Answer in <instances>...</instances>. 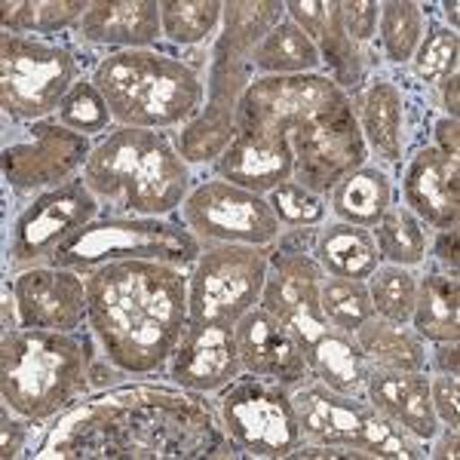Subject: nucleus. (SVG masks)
<instances>
[{
  "label": "nucleus",
  "mask_w": 460,
  "mask_h": 460,
  "mask_svg": "<svg viewBox=\"0 0 460 460\" xmlns=\"http://www.w3.org/2000/svg\"><path fill=\"white\" fill-rule=\"evenodd\" d=\"M37 457L56 460H197L243 457L218 408L181 387H111L71 408Z\"/></svg>",
  "instance_id": "1"
},
{
  "label": "nucleus",
  "mask_w": 460,
  "mask_h": 460,
  "mask_svg": "<svg viewBox=\"0 0 460 460\" xmlns=\"http://www.w3.org/2000/svg\"><path fill=\"white\" fill-rule=\"evenodd\" d=\"M188 325V270L181 267L114 261L86 273V329L126 377L166 375Z\"/></svg>",
  "instance_id": "2"
},
{
  "label": "nucleus",
  "mask_w": 460,
  "mask_h": 460,
  "mask_svg": "<svg viewBox=\"0 0 460 460\" xmlns=\"http://www.w3.org/2000/svg\"><path fill=\"white\" fill-rule=\"evenodd\" d=\"M102 353L89 329L47 332L13 329L0 338V396L4 405L43 424L95 396Z\"/></svg>",
  "instance_id": "3"
},
{
  "label": "nucleus",
  "mask_w": 460,
  "mask_h": 460,
  "mask_svg": "<svg viewBox=\"0 0 460 460\" xmlns=\"http://www.w3.org/2000/svg\"><path fill=\"white\" fill-rule=\"evenodd\" d=\"M84 181L117 215L169 218L181 212L197 178L169 132L114 126L95 138Z\"/></svg>",
  "instance_id": "4"
},
{
  "label": "nucleus",
  "mask_w": 460,
  "mask_h": 460,
  "mask_svg": "<svg viewBox=\"0 0 460 460\" xmlns=\"http://www.w3.org/2000/svg\"><path fill=\"white\" fill-rule=\"evenodd\" d=\"M93 84L105 95L114 126L154 132H178L197 117L206 99V84L181 56L151 49H123L99 58Z\"/></svg>",
  "instance_id": "5"
},
{
  "label": "nucleus",
  "mask_w": 460,
  "mask_h": 460,
  "mask_svg": "<svg viewBox=\"0 0 460 460\" xmlns=\"http://www.w3.org/2000/svg\"><path fill=\"white\" fill-rule=\"evenodd\" d=\"M203 252V243L181 221L138 218V215H99L71 236L53 255L56 267L93 273L114 261H163L190 270Z\"/></svg>",
  "instance_id": "6"
},
{
  "label": "nucleus",
  "mask_w": 460,
  "mask_h": 460,
  "mask_svg": "<svg viewBox=\"0 0 460 460\" xmlns=\"http://www.w3.org/2000/svg\"><path fill=\"white\" fill-rule=\"evenodd\" d=\"M304 442L344 448L356 457L418 460L427 457V445L411 439L405 429L390 424L366 396H347L310 381L292 390Z\"/></svg>",
  "instance_id": "7"
},
{
  "label": "nucleus",
  "mask_w": 460,
  "mask_h": 460,
  "mask_svg": "<svg viewBox=\"0 0 460 460\" xmlns=\"http://www.w3.org/2000/svg\"><path fill=\"white\" fill-rule=\"evenodd\" d=\"M80 77V56L68 43L0 34V108L13 126L56 117Z\"/></svg>",
  "instance_id": "8"
},
{
  "label": "nucleus",
  "mask_w": 460,
  "mask_h": 460,
  "mask_svg": "<svg viewBox=\"0 0 460 460\" xmlns=\"http://www.w3.org/2000/svg\"><path fill=\"white\" fill-rule=\"evenodd\" d=\"M270 252L273 249L240 246V243L203 246L194 267L188 270L190 323L234 329L252 307L261 304Z\"/></svg>",
  "instance_id": "9"
},
{
  "label": "nucleus",
  "mask_w": 460,
  "mask_h": 460,
  "mask_svg": "<svg viewBox=\"0 0 460 460\" xmlns=\"http://www.w3.org/2000/svg\"><path fill=\"white\" fill-rule=\"evenodd\" d=\"M215 408L243 457H292L304 442L292 390L283 384L243 372L215 396Z\"/></svg>",
  "instance_id": "10"
},
{
  "label": "nucleus",
  "mask_w": 460,
  "mask_h": 460,
  "mask_svg": "<svg viewBox=\"0 0 460 460\" xmlns=\"http://www.w3.org/2000/svg\"><path fill=\"white\" fill-rule=\"evenodd\" d=\"M418 93L420 89L411 84V77H396L377 68L350 95L368 157H375L377 166H402L420 145H427L418 132L433 108L420 102Z\"/></svg>",
  "instance_id": "11"
},
{
  "label": "nucleus",
  "mask_w": 460,
  "mask_h": 460,
  "mask_svg": "<svg viewBox=\"0 0 460 460\" xmlns=\"http://www.w3.org/2000/svg\"><path fill=\"white\" fill-rule=\"evenodd\" d=\"M93 138L80 136L49 117L13 129L4 142V181L19 197H40L84 175Z\"/></svg>",
  "instance_id": "12"
},
{
  "label": "nucleus",
  "mask_w": 460,
  "mask_h": 460,
  "mask_svg": "<svg viewBox=\"0 0 460 460\" xmlns=\"http://www.w3.org/2000/svg\"><path fill=\"white\" fill-rule=\"evenodd\" d=\"M181 221L203 246L240 243V246L273 249L286 234L270 203L261 194H252L225 178L212 175L197 181L181 206Z\"/></svg>",
  "instance_id": "13"
},
{
  "label": "nucleus",
  "mask_w": 460,
  "mask_h": 460,
  "mask_svg": "<svg viewBox=\"0 0 460 460\" xmlns=\"http://www.w3.org/2000/svg\"><path fill=\"white\" fill-rule=\"evenodd\" d=\"M99 215L102 199L89 190L84 175L34 197L13 221L10 240H6V267L19 273L37 264H49L58 246H65L77 230H84Z\"/></svg>",
  "instance_id": "14"
},
{
  "label": "nucleus",
  "mask_w": 460,
  "mask_h": 460,
  "mask_svg": "<svg viewBox=\"0 0 460 460\" xmlns=\"http://www.w3.org/2000/svg\"><path fill=\"white\" fill-rule=\"evenodd\" d=\"M350 95L325 71L295 77H255L240 99L236 132L288 138L295 129L325 111L344 105Z\"/></svg>",
  "instance_id": "15"
},
{
  "label": "nucleus",
  "mask_w": 460,
  "mask_h": 460,
  "mask_svg": "<svg viewBox=\"0 0 460 460\" xmlns=\"http://www.w3.org/2000/svg\"><path fill=\"white\" fill-rule=\"evenodd\" d=\"M255 80L249 62L230 56L221 43H212V62L203 74L206 99L190 123L175 132V147L190 166H215V160L236 138L240 99Z\"/></svg>",
  "instance_id": "16"
},
{
  "label": "nucleus",
  "mask_w": 460,
  "mask_h": 460,
  "mask_svg": "<svg viewBox=\"0 0 460 460\" xmlns=\"http://www.w3.org/2000/svg\"><path fill=\"white\" fill-rule=\"evenodd\" d=\"M323 267L310 255V249H295L279 240L270 252V270L261 292V307L292 332L301 344L304 359L323 338H329L332 325L319 310V288H323Z\"/></svg>",
  "instance_id": "17"
},
{
  "label": "nucleus",
  "mask_w": 460,
  "mask_h": 460,
  "mask_svg": "<svg viewBox=\"0 0 460 460\" xmlns=\"http://www.w3.org/2000/svg\"><path fill=\"white\" fill-rule=\"evenodd\" d=\"M295 154V181L319 197H329L344 175L368 163V147L353 114V102L325 111L288 136Z\"/></svg>",
  "instance_id": "18"
},
{
  "label": "nucleus",
  "mask_w": 460,
  "mask_h": 460,
  "mask_svg": "<svg viewBox=\"0 0 460 460\" xmlns=\"http://www.w3.org/2000/svg\"><path fill=\"white\" fill-rule=\"evenodd\" d=\"M22 329L80 332L86 329V277L68 267L37 264L10 279Z\"/></svg>",
  "instance_id": "19"
},
{
  "label": "nucleus",
  "mask_w": 460,
  "mask_h": 460,
  "mask_svg": "<svg viewBox=\"0 0 460 460\" xmlns=\"http://www.w3.org/2000/svg\"><path fill=\"white\" fill-rule=\"evenodd\" d=\"M286 19H292L316 43L323 68L335 84L353 95L372 74L381 68L372 49H362L347 34L341 0H286Z\"/></svg>",
  "instance_id": "20"
},
{
  "label": "nucleus",
  "mask_w": 460,
  "mask_h": 460,
  "mask_svg": "<svg viewBox=\"0 0 460 460\" xmlns=\"http://www.w3.org/2000/svg\"><path fill=\"white\" fill-rule=\"evenodd\" d=\"M240 375V347L230 325L190 323L166 366V377L175 387L199 396H218Z\"/></svg>",
  "instance_id": "21"
},
{
  "label": "nucleus",
  "mask_w": 460,
  "mask_h": 460,
  "mask_svg": "<svg viewBox=\"0 0 460 460\" xmlns=\"http://www.w3.org/2000/svg\"><path fill=\"white\" fill-rule=\"evenodd\" d=\"M236 347H240L243 372L264 377V381L283 384L288 390H298L314 381L307 359H304L301 344L292 338V332L270 316L258 304L252 307L240 323L234 325Z\"/></svg>",
  "instance_id": "22"
},
{
  "label": "nucleus",
  "mask_w": 460,
  "mask_h": 460,
  "mask_svg": "<svg viewBox=\"0 0 460 460\" xmlns=\"http://www.w3.org/2000/svg\"><path fill=\"white\" fill-rule=\"evenodd\" d=\"M402 206L429 230H448L460 221V157H445L433 145H420L402 163Z\"/></svg>",
  "instance_id": "23"
},
{
  "label": "nucleus",
  "mask_w": 460,
  "mask_h": 460,
  "mask_svg": "<svg viewBox=\"0 0 460 460\" xmlns=\"http://www.w3.org/2000/svg\"><path fill=\"white\" fill-rule=\"evenodd\" d=\"M74 34L86 47H108L111 53L151 49L163 40L160 4L157 0H89Z\"/></svg>",
  "instance_id": "24"
},
{
  "label": "nucleus",
  "mask_w": 460,
  "mask_h": 460,
  "mask_svg": "<svg viewBox=\"0 0 460 460\" xmlns=\"http://www.w3.org/2000/svg\"><path fill=\"white\" fill-rule=\"evenodd\" d=\"M362 396L390 424L405 429L411 439L424 445L442 429L439 418L433 411V399H429V372H393V368L368 366Z\"/></svg>",
  "instance_id": "25"
},
{
  "label": "nucleus",
  "mask_w": 460,
  "mask_h": 460,
  "mask_svg": "<svg viewBox=\"0 0 460 460\" xmlns=\"http://www.w3.org/2000/svg\"><path fill=\"white\" fill-rule=\"evenodd\" d=\"M212 169L215 175L236 184V188L267 197L273 188H279V184L295 175V154L288 138L236 132V138L215 160Z\"/></svg>",
  "instance_id": "26"
},
{
  "label": "nucleus",
  "mask_w": 460,
  "mask_h": 460,
  "mask_svg": "<svg viewBox=\"0 0 460 460\" xmlns=\"http://www.w3.org/2000/svg\"><path fill=\"white\" fill-rule=\"evenodd\" d=\"M310 255L316 258L325 277L359 279V283H366L381 267L375 234L368 227L347 225V221H329V225L316 227Z\"/></svg>",
  "instance_id": "27"
},
{
  "label": "nucleus",
  "mask_w": 460,
  "mask_h": 460,
  "mask_svg": "<svg viewBox=\"0 0 460 460\" xmlns=\"http://www.w3.org/2000/svg\"><path fill=\"white\" fill-rule=\"evenodd\" d=\"M393 194H396L393 175L377 163H366L341 178L325 199H329V212L335 215V221L372 230L393 206Z\"/></svg>",
  "instance_id": "28"
},
{
  "label": "nucleus",
  "mask_w": 460,
  "mask_h": 460,
  "mask_svg": "<svg viewBox=\"0 0 460 460\" xmlns=\"http://www.w3.org/2000/svg\"><path fill=\"white\" fill-rule=\"evenodd\" d=\"M411 325L427 344H457L460 341V279L439 267H427L418 283Z\"/></svg>",
  "instance_id": "29"
},
{
  "label": "nucleus",
  "mask_w": 460,
  "mask_h": 460,
  "mask_svg": "<svg viewBox=\"0 0 460 460\" xmlns=\"http://www.w3.org/2000/svg\"><path fill=\"white\" fill-rule=\"evenodd\" d=\"M368 366L393 372H429V344L408 323L372 316L353 332Z\"/></svg>",
  "instance_id": "30"
},
{
  "label": "nucleus",
  "mask_w": 460,
  "mask_h": 460,
  "mask_svg": "<svg viewBox=\"0 0 460 460\" xmlns=\"http://www.w3.org/2000/svg\"><path fill=\"white\" fill-rule=\"evenodd\" d=\"M249 65L255 77H295V74L323 71L316 43L292 19H283L264 37L261 47L252 53Z\"/></svg>",
  "instance_id": "31"
},
{
  "label": "nucleus",
  "mask_w": 460,
  "mask_h": 460,
  "mask_svg": "<svg viewBox=\"0 0 460 460\" xmlns=\"http://www.w3.org/2000/svg\"><path fill=\"white\" fill-rule=\"evenodd\" d=\"M286 19L283 0H227L221 16L218 40L230 56L249 62L252 53L261 47V40L279 22Z\"/></svg>",
  "instance_id": "32"
},
{
  "label": "nucleus",
  "mask_w": 460,
  "mask_h": 460,
  "mask_svg": "<svg viewBox=\"0 0 460 460\" xmlns=\"http://www.w3.org/2000/svg\"><path fill=\"white\" fill-rule=\"evenodd\" d=\"M307 366L314 372V381L325 384L329 390L347 393V396L366 393L368 359L362 356L353 335H344V332L335 329L307 353Z\"/></svg>",
  "instance_id": "33"
},
{
  "label": "nucleus",
  "mask_w": 460,
  "mask_h": 460,
  "mask_svg": "<svg viewBox=\"0 0 460 460\" xmlns=\"http://www.w3.org/2000/svg\"><path fill=\"white\" fill-rule=\"evenodd\" d=\"M377 255L381 264H396V267H411L418 270L420 264L429 261V240L433 230L418 218L411 209H405L402 203H393L384 218L372 227Z\"/></svg>",
  "instance_id": "34"
},
{
  "label": "nucleus",
  "mask_w": 460,
  "mask_h": 460,
  "mask_svg": "<svg viewBox=\"0 0 460 460\" xmlns=\"http://www.w3.org/2000/svg\"><path fill=\"white\" fill-rule=\"evenodd\" d=\"M427 6L414 0H384L377 19V53L393 68H408L427 31Z\"/></svg>",
  "instance_id": "35"
},
{
  "label": "nucleus",
  "mask_w": 460,
  "mask_h": 460,
  "mask_svg": "<svg viewBox=\"0 0 460 460\" xmlns=\"http://www.w3.org/2000/svg\"><path fill=\"white\" fill-rule=\"evenodd\" d=\"M225 4L221 0H163L160 25L163 40L178 49H197L218 40Z\"/></svg>",
  "instance_id": "36"
},
{
  "label": "nucleus",
  "mask_w": 460,
  "mask_h": 460,
  "mask_svg": "<svg viewBox=\"0 0 460 460\" xmlns=\"http://www.w3.org/2000/svg\"><path fill=\"white\" fill-rule=\"evenodd\" d=\"M89 0H6L4 10V34L25 37H53L62 31H74L84 19Z\"/></svg>",
  "instance_id": "37"
},
{
  "label": "nucleus",
  "mask_w": 460,
  "mask_h": 460,
  "mask_svg": "<svg viewBox=\"0 0 460 460\" xmlns=\"http://www.w3.org/2000/svg\"><path fill=\"white\" fill-rule=\"evenodd\" d=\"M460 65V34L442 22H427L424 40L408 65V77L420 93L433 95L445 80L455 77Z\"/></svg>",
  "instance_id": "38"
},
{
  "label": "nucleus",
  "mask_w": 460,
  "mask_h": 460,
  "mask_svg": "<svg viewBox=\"0 0 460 460\" xmlns=\"http://www.w3.org/2000/svg\"><path fill=\"white\" fill-rule=\"evenodd\" d=\"M418 283L420 273L411 270V267H377L372 277L366 279L375 316L390 319V323H411L414 304H418Z\"/></svg>",
  "instance_id": "39"
},
{
  "label": "nucleus",
  "mask_w": 460,
  "mask_h": 460,
  "mask_svg": "<svg viewBox=\"0 0 460 460\" xmlns=\"http://www.w3.org/2000/svg\"><path fill=\"white\" fill-rule=\"evenodd\" d=\"M319 310H323L325 323L332 329L353 335L362 323L375 316L372 298H368V286L359 279H338L325 277L323 288H319Z\"/></svg>",
  "instance_id": "40"
},
{
  "label": "nucleus",
  "mask_w": 460,
  "mask_h": 460,
  "mask_svg": "<svg viewBox=\"0 0 460 460\" xmlns=\"http://www.w3.org/2000/svg\"><path fill=\"white\" fill-rule=\"evenodd\" d=\"M56 120L86 138H102L114 129V117H111V111H108L105 95L99 93V86H95L93 77H86V74L71 86V93L65 95Z\"/></svg>",
  "instance_id": "41"
},
{
  "label": "nucleus",
  "mask_w": 460,
  "mask_h": 460,
  "mask_svg": "<svg viewBox=\"0 0 460 460\" xmlns=\"http://www.w3.org/2000/svg\"><path fill=\"white\" fill-rule=\"evenodd\" d=\"M273 215L279 218L283 230H310V227H323L329 218V199L307 190L304 184H298L295 178H288L279 188H273L267 194Z\"/></svg>",
  "instance_id": "42"
},
{
  "label": "nucleus",
  "mask_w": 460,
  "mask_h": 460,
  "mask_svg": "<svg viewBox=\"0 0 460 460\" xmlns=\"http://www.w3.org/2000/svg\"><path fill=\"white\" fill-rule=\"evenodd\" d=\"M341 16H344L347 34L362 49H372L377 37V19H381V4L377 0H341Z\"/></svg>",
  "instance_id": "43"
},
{
  "label": "nucleus",
  "mask_w": 460,
  "mask_h": 460,
  "mask_svg": "<svg viewBox=\"0 0 460 460\" xmlns=\"http://www.w3.org/2000/svg\"><path fill=\"white\" fill-rule=\"evenodd\" d=\"M429 399L442 427H460V375L429 372Z\"/></svg>",
  "instance_id": "44"
},
{
  "label": "nucleus",
  "mask_w": 460,
  "mask_h": 460,
  "mask_svg": "<svg viewBox=\"0 0 460 460\" xmlns=\"http://www.w3.org/2000/svg\"><path fill=\"white\" fill-rule=\"evenodd\" d=\"M28 436H31V420L16 414L10 405L0 408V457L16 460L25 455Z\"/></svg>",
  "instance_id": "45"
},
{
  "label": "nucleus",
  "mask_w": 460,
  "mask_h": 460,
  "mask_svg": "<svg viewBox=\"0 0 460 460\" xmlns=\"http://www.w3.org/2000/svg\"><path fill=\"white\" fill-rule=\"evenodd\" d=\"M429 258H436V267L445 273H455L457 277V264H460V230H436L433 240H429Z\"/></svg>",
  "instance_id": "46"
},
{
  "label": "nucleus",
  "mask_w": 460,
  "mask_h": 460,
  "mask_svg": "<svg viewBox=\"0 0 460 460\" xmlns=\"http://www.w3.org/2000/svg\"><path fill=\"white\" fill-rule=\"evenodd\" d=\"M429 136H433V147L442 151L445 157H457L460 154V123L457 117H445L439 114L429 123Z\"/></svg>",
  "instance_id": "47"
},
{
  "label": "nucleus",
  "mask_w": 460,
  "mask_h": 460,
  "mask_svg": "<svg viewBox=\"0 0 460 460\" xmlns=\"http://www.w3.org/2000/svg\"><path fill=\"white\" fill-rule=\"evenodd\" d=\"M457 445H460V427H442L439 433L427 442V457H433V460H448L451 457L455 460L460 455Z\"/></svg>",
  "instance_id": "48"
},
{
  "label": "nucleus",
  "mask_w": 460,
  "mask_h": 460,
  "mask_svg": "<svg viewBox=\"0 0 460 460\" xmlns=\"http://www.w3.org/2000/svg\"><path fill=\"white\" fill-rule=\"evenodd\" d=\"M429 372L460 375V350H457V344H429Z\"/></svg>",
  "instance_id": "49"
},
{
  "label": "nucleus",
  "mask_w": 460,
  "mask_h": 460,
  "mask_svg": "<svg viewBox=\"0 0 460 460\" xmlns=\"http://www.w3.org/2000/svg\"><path fill=\"white\" fill-rule=\"evenodd\" d=\"M442 16H445L442 25H448L451 31H457V4H455V0H445V4H442Z\"/></svg>",
  "instance_id": "50"
}]
</instances>
